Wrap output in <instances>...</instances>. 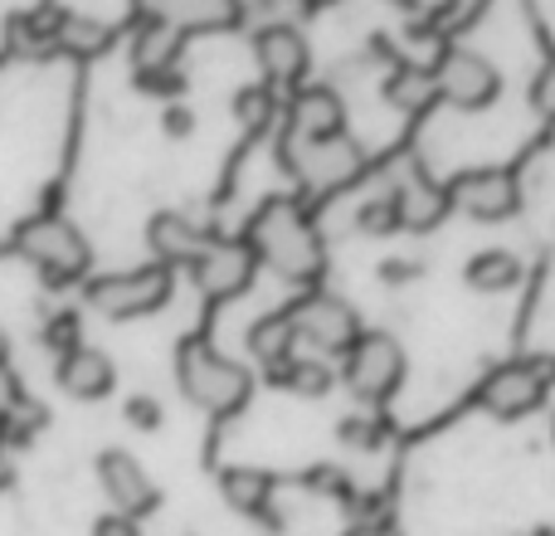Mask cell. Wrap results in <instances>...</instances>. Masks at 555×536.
<instances>
[{
	"label": "cell",
	"instance_id": "obj_1",
	"mask_svg": "<svg viewBox=\"0 0 555 536\" xmlns=\"http://www.w3.org/2000/svg\"><path fill=\"white\" fill-rule=\"evenodd\" d=\"M249 244L259 264H269L287 283H317L326 268L322 234L297 201H263L249 225Z\"/></svg>",
	"mask_w": 555,
	"mask_h": 536
},
{
	"label": "cell",
	"instance_id": "obj_8",
	"mask_svg": "<svg viewBox=\"0 0 555 536\" xmlns=\"http://www.w3.org/2000/svg\"><path fill=\"white\" fill-rule=\"evenodd\" d=\"M341 381L361 405H385L404 385V346L390 332H361L341 356Z\"/></svg>",
	"mask_w": 555,
	"mask_h": 536
},
{
	"label": "cell",
	"instance_id": "obj_2",
	"mask_svg": "<svg viewBox=\"0 0 555 536\" xmlns=\"http://www.w3.org/2000/svg\"><path fill=\"white\" fill-rule=\"evenodd\" d=\"M176 381H181V395L195 405V410L215 414V420H230L249 405L254 395V375L244 371L234 356L215 352L210 342H185L181 356H176Z\"/></svg>",
	"mask_w": 555,
	"mask_h": 536
},
{
	"label": "cell",
	"instance_id": "obj_11",
	"mask_svg": "<svg viewBox=\"0 0 555 536\" xmlns=\"http://www.w3.org/2000/svg\"><path fill=\"white\" fill-rule=\"evenodd\" d=\"M191 273L210 297H240L259 273V254H254L249 240H220L215 234L210 250L191 264Z\"/></svg>",
	"mask_w": 555,
	"mask_h": 536
},
{
	"label": "cell",
	"instance_id": "obj_7",
	"mask_svg": "<svg viewBox=\"0 0 555 536\" xmlns=\"http://www.w3.org/2000/svg\"><path fill=\"white\" fill-rule=\"evenodd\" d=\"M287 322L297 332V346H312L317 356H346L356 342H361V317L346 297L336 293H302L293 307H287Z\"/></svg>",
	"mask_w": 555,
	"mask_h": 536
},
{
	"label": "cell",
	"instance_id": "obj_18",
	"mask_svg": "<svg viewBox=\"0 0 555 536\" xmlns=\"http://www.w3.org/2000/svg\"><path fill=\"white\" fill-rule=\"evenodd\" d=\"M59 385L74 400H103L117 385V366L113 356H103L98 346H74L68 356H59Z\"/></svg>",
	"mask_w": 555,
	"mask_h": 536
},
{
	"label": "cell",
	"instance_id": "obj_30",
	"mask_svg": "<svg viewBox=\"0 0 555 536\" xmlns=\"http://www.w3.org/2000/svg\"><path fill=\"white\" fill-rule=\"evenodd\" d=\"M44 342L54 346L59 356H68L78 346V312H54L49 317V327H44Z\"/></svg>",
	"mask_w": 555,
	"mask_h": 536
},
{
	"label": "cell",
	"instance_id": "obj_32",
	"mask_svg": "<svg viewBox=\"0 0 555 536\" xmlns=\"http://www.w3.org/2000/svg\"><path fill=\"white\" fill-rule=\"evenodd\" d=\"M341 439L356 444V449H375V444H380V424H375V420H346L341 424Z\"/></svg>",
	"mask_w": 555,
	"mask_h": 536
},
{
	"label": "cell",
	"instance_id": "obj_16",
	"mask_svg": "<svg viewBox=\"0 0 555 536\" xmlns=\"http://www.w3.org/2000/svg\"><path fill=\"white\" fill-rule=\"evenodd\" d=\"M287 132L293 137H341L346 132V107L336 98V88L312 84L297 88L287 98Z\"/></svg>",
	"mask_w": 555,
	"mask_h": 536
},
{
	"label": "cell",
	"instance_id": "obj_36",
	"mask_svg": "<svg viewBox=\"0 0 555 536\" xmlns=\"http://www.w3.org/2000/svg\"><path fill=\"white\" fill-rule=\"evenodd\" d=\"M346 536H400V527H395V522H385V518H365V522H356Z\"/></svg>",
	"mask_w": 555,
	"mask_h": 536
},
{
	"label": "cell",
	"instance_id": "obj_12",
	"mask_svg": "<svg viewBox=\"0 0 555 536\" xmlns=\"http://www.w3.org/2000/svg\"><path fill=\"white\" fill-rule=\"evenodd\" d=\"M254 54H259L269 88H297L307 78V64H312V49H307L302 29L293 25H263L254 35Z\"/></svg>",
	"mask_w": 555,
	"mask_h": 536
},
{
	"label": "cell",
	"instance_id": "obj_6",
	"mask_svg": "<svg viewBox=\"0 0 555 536\" xmlns=\"http://www.w3.org/2000/svg\"><path fill=\"white\" fill-rule=\"evenodd\" d=\"M171 288H176L171 268L146 264V268H127V273L93 278L88 283V303H93V312L113 317V322H132V317L162 312L171 303Z\"/></svg>",
	"mask_w": 555,
	"mask_h": 536
},
{
	"label": "cell",
	"instance_id": "obj_21",
	"mask_svg": "<svg viewBox=\"0 0 555 536\" xmlns=\"http://www.w3.org/2000/svg\"><path fill=\"white\" fill-rule=\"evenodd\" d=\"M220 493L234 512L244 518H269V502H273V473L263 469H224L220 473Z\"/></svg>",
	"mask_w": 555,
	"mask_h": 536
},
{
	"label": "cell",
	"instance_id": "obj_22",
	"mask_svg": "<svg viewBox=\"0 0 555 536\" xmlns=\"http://www.w3.org/2000/svg\"><path fill=\"white\" fill-rule=\"evenodd\" d=\"M463 278H468L473 293H512V288L527 278V264H521L512 250H482V254H473V264Z\"/></svg>",
	"mask_w": 555,
	"mask_h": 536
},
{
	"label": "cell",
	"instance_id": "obj_28",
	"mask_svg": "<svg viewBox=\"0 0 555 536\" xmlns=\"http://www.w3.org/2000/svg\"><path fill=\"white\" fill-rule=\"evenodd\" d=\"M234 113H240V123L244 127H254V132H259V127H269L273 117H278V98H273V88L263 84V88H244L240 98H234Z\"/></svg>",
	"mask_w": 555,
	"mask_h": 536
},
{
	"label": "cell",
	"instance_id": "obj_4",
	"mask_svg": "<svg viewBox=\"0 0 555 536\" xmlns=\"http://www.w3.org/2000/svg\"><path fill=\"white\" fill-rule=\"evenodd\" d=\"M15 250L25 254L49 283H74V278H83L88 264H93L88 240L74 230V220H64V215H29V220L15 230Z\"/></svg>",
	"mask_w": 555,
	"mask_h": 536
},
{
	"label": "cell",
	"instance_id": "obj_23",
	"mask_svg": "<svg viewBox=\"0 0 555 536\" xmlns=\"http://www.w3.org/2000/svg\"><path fill=\"white\" fill-rule=\"evenodd\" d=\"M385 98H390V107H400V113L414 117L429 103H439V78H434V68L400 64L390 78H385Z\"/></svg>",
	"mask_w": 555,
	"mask_h": 536
},
{
	"label": "cell",
	"instance_id": "obj_10",
	"mask_svg": "<svg viewBox=\"0 0 555 536\" xmlns=\"http://www.w3.org/2000/svg\"><path fill=\"white\" fill-rule=\"evenodd\" d=\"M449 205L463 210L468 220H512L521 210V186L507 166H473L449 181Z\"/></svg>",
	"mask_w": 555,
	"mask_h": 536
},
{
	"label": "cell",
	"instance_id": "obj_39",
	"mask_svg": "<svg viewBox=\"0 0 555 536\" xmlns=\"http://www.w3.org/2000/svg\"><path fill=\"white\" fill-rule=\"evenodd\" d=\"M302 10H317V5H332V0H297Z\"/></svg>",
	"mask_w": 555,
	"mask_h": 536
},
{
	"label": "cell",
	"instance_id": "obj_27",
	"mask_svg": "<svg viewBox=\"0 0 555 536\" xmlns=\"http://www.w3.org/2000/svg\"><path fill=\"white\" fill-rule=\"evenodd\" d=\"M492 0H439V10H434V29L439 35H463V29H473L482 15H488Z\"/></svg>",
	"mask_w": 555,
	"mask_h": 536
},
{
	"label": "cell",
	"instance_id": "obj_29",
	"mask_svg": "<svg viewBox=\"0 0 555 536\" xmlns=\"http://www.w3.org/2000/svg\"><path fill=\"white\" fill-rule=\"evenodd\" d=\"M361 225L365 234H390V230H400V210H395V195H380V201H371V205H361Z\"/></svg>",
	"mask_w": 555,
	"mask_h": 536
},
{
	"label": "cell",
	"instance_id": "obj_20",
	"mask_svg": "<svg viewBox=\"0 0 555 536\" xmlns=\"http://www.w3.org/2000/svg\"><path fill=\"white\" fill-rule=\"evenodd\" d=\"M249 352L259 356V366L269 375H278L287 361H293L297 356V332H293V322H287V312L259 317V322L249 327Z\"/></svg>",
	"mask_w": 555,
	"mask_h": 536
},
{
	"label": "cell",
	"instance_id": "obj_38",
	"mask_svg": "<svg viewBox=\"0 0 555 536\" xmlns=\"http://www.w3.org/2000/svg\"><path fill=\"white\" fill-rule=\"evenodd\" d=\"M10 356V336H5V327H0V361Z\"/></svg>",
	"mask_w": 555,
	"mask_h": 536
},
{
	"label": "cell",
	"instance_id": "obj_15",
	"mask_svg": "<svg viewBox=\"0 0 555 536\" xmlns=\"http://www.w3.org/2000/svg\"><path fill=\"white\" fill-rule=\"evenodd\" d=\"M146 15L176 25L181 35H215L240 25L244 0H146Z\"/></svg>",
	"mask_w": 555,
	"mask_h": 536
},
{
	"label": "cell",
	"instance_id": "obj_35",
	"mask_svg": "<svg viewBox=\"0 0 555 536\" xmlns=\"http://www.w3.org/2000/svg\"><path fill=\"white\" fill-rule=\"evenodd\" d=\"M20 400H25V391H20V381H15V371H10V361H0V414H10Z\"/></svg>",
	"mask_w": 555,
	"mask_h": 536
},
{
	"label": "cell",
	"instance_id": "obj_24",
	"mask_svg": "<svg viewBox=\"0 0 555 536\" xmlns=\"http://www.w3.org/2000/svg\"><path fill=\"white\" fill-rule=\"evenodd\" d=\"M117 29L107 25V20L98 15H74V10H64V25H59V49L74 59H98L103 49H113Z\"/></svg>",
	"mask_w": 555,
	"mask_h": 536
},
{
	"label": "cell",
	"instance_id": "obj_33",
	"mask_svg": "<svg viewBox=\"0 0 555 536\" xmlns=\"http://www.w3.org/2000/svg\"><path fill=\"white\" fill-rule=\"evenodd\" d=\"M127 420H132L137 430H156V424H162V405L137 395V400H127Z\"/></svg>",
	"mask_w": 555,
	"mask_h": 536
},
{
	"label": "cell",
	"instance_id": "obj_25",
	"mask_svg": "<svg viewBox=\"0 0 555 536\" xmlns=\"http://www.w3.org/2000/svg\"><path fill=\"white\" fill-rule=\"evenodd\" d=\"M273 381L287 385V391H297V395H312V400H317V395L332 391L336 375H332V366H326L322 356H293V361H287L283 371L273 375Z\"/></svg>",
	"mask_w": 555,
	"mask_h": 536
},
{
	"label": "cell",
	"instance_id": "obj_40",
	"mask_svg": "<svg viewBox=\"0 0 555 536\" xmlns=\"http://www.w3.org/2000/svg\"><path fill=\"white\" fill-rule=\"evenodd\" d=\"M5 478H10V469H5V459H0V488H5Z\"/></svg>",
	"mask_w": 555,
	"mask_h": 536
},
{
	"label": "cell",
	"instance_id": "obj_3",
	"mask_svg": "<svg viewBox=\"0 0 555 536\" xmlns=\"http://www.w3.org/2000/svg\"><path fill=\"white\" fill-rule=\"evenodd\" d=\"M283 166L287 176L307 186L312 195H332L351 186L365 171V152L356 137H293L283 132Z\"/></svg>",
	"mask_w": 555,
	"mask_h": 536
},
{
	"label": "cell",
	"instance_id": "obj_31",
	"mask_svg": "<svg viewBox=\"0 0 555 536\" xmlns=\"http://www.w3.org/2000/svg\"><path fill=\"white\" fill-rule=\"evenodd\" d=\"M531 107H537L541 117H551L555 123V54L541 64V74H537V84H531Z\"/></svg>",
	"mask_w": 555,
	"mask_h": 536
},
{
	"label": "cell",
	"instance_id": "obj_19",
	"mask_svg": "<svg viewBox=\"0 0 555 536\" xmlns=\"http://www.w3.org/2000/svg\"><path fill=\"white\" fill-rule=\"evenodd\" d=\"M185 49V35L176 25H166V20L146 15L142 25H137L132 35V59H137V74H171L176 59H181Z\"/></svg>",
	"mask_w": 555,
	"mask_h": 536
},
{
	"label": "cell",
	"instance_id": "obj_37",
	"mask_svg": "<svg viewBox=\"0 0 555 536\" xmlns=\"http://www.w3.org/2000/svg\"><path fill=\"white\" fill-rule=\"evenodd\" d=\"M191 127H195V117L185 113V107H171V113H166V132H171V137H185Z\"/></svg>",
	"mask_w": 555,
	"mask_h": 536
},
{
	"label": "cell",
	"instance_id": "obj_5",
	"mask_svg": "<svg viewBox=\"0 0 555 536\" xmlns=\"http://www.w3.org/2000/svg\"><path fill=\"white\" fill-rule=\"evenodd\" d=\"M555 381V361L551 356H517L502 361L482 375L478 385V405L492 420H527L531 410H541Z\"/></svg>",
	"mask_w": 555,
	"mask_h": 536
},
{
	"label": "cell",
	"instance_id": "obj_14",
	"mask_svg": "<svg viewBox=\"0 0 555 536\" xmlns=\"http://www.w3.org/2000/svg\"><path fill=\"white\" fill-rule=\"evenodd\" d=\"M210 240H215L210 225L191 220V215H181V210H162V215H152V225H146V244H152L156 264H166V268H176V264L191 268L205 250H210Z\"/></svg>",
	"mask_w": 555,
	"mask_h": 536
},
{
	"label": "cell",
	"instance_id": "obj_34",
	"mask_svg": "<svg viewBox=\"0 0 555 536\" xmlns=\"http://www.w3.org/2000/svg\"><path fill=\"white\" fill-rule=\"evenodd\" d=\"M93 536H142V527H137V518H122V512H103V518L93 522Z\"/></svg>",
	"mask_w": 555,
	"mask_h": 536
},
{
	"label": "cell",
	"instance_id": "obj_17",
	"mask_svg": "<svg viewBox=\"0 0 555 536\" xmlns=\"http://www.w3.org/2000/svg\"><path fill=\"white\" fill-rule=\"evenodd\" d=\"M395 210H400V230H420V234L434 230V225L453 210L449 186H439L424 171H410L400 186H395Z\"/></svg>",
	"mask_w": 555,
	"mask_h": 536
},
{
	"label": "cell",
	"instance_id": "obj_26",
	"mask_svg": "<svg viewBox=\"0 0 555 536\" xmlns=\"http://www.w3.org/2000/svg\"><path fill=\"white\" fill-rule=\"evenodd\" d=\"M59 25L64 10L59 5H39L29 15H15V44L20 49H59Z\"/></svg>",
	"mask_w": 555,
	"mask_h": 536
},
{
	"label": "cell",
	"instance_id": "obj_13",
	"mask_svg": "<svg viewBox=\"0 0 555 536\" xmlns=\"http://www.w3.org/2000/svg\"><path fill=\"white\" fill-rule=\"evenodd\" d=\"M98 483H103L113 512H122V518H146L156 508V488L146 478V469L122 449L98 454Z\"/></svg>",
	"mask_w": 555,
	"mask_h": 536
},
{
	"label": "cell",
	"instance_id": "obj_9",
	"mask_svg": "<svg viewBox=\"0 0 555 536\" xmlns=\"http://www.w3.org/2000/svg\"><path fill=\"white\" fill-rule=\"evenodd\" d=\"M434 78H439V98L459 113H482L502 93L498 64L482 59L478 49H443V59L434 64Z\"/></svg>",
	"mask_w": 555,
	"mask_h": 536
}]
</instances>
